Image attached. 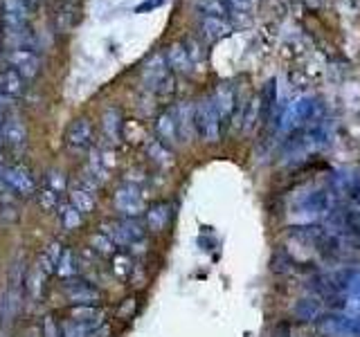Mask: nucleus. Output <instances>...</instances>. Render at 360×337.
I'll list each match as a JSON object with an SVG mask.
<instances>
[{"label":"nucleus","instance_id":"obj_21","mask_svg":"<svg viewBox=\"0 0 360 337\" xmlns=\"http://www.w3.org/2000/svg\"><path fill=\"white\" fill-rule=\"evenodd\" d=\"M101 131H104L108 142H120L122 135V110L115 106H108L101 115Z\"/></svg>","mask_w":360,"mask_h":337},{"label":"nucleus","instance_id":"obj_14","mask_svg":"<svg viewBox=\"0 0 360 337\" xmlns=\"http://www.w3.org/2000/svg\"><path fill=\"white\" fill-rule=\"evenodd\" d=\"M97 183H93L90 178H86L82 185H77L70 191V205L79 211V213H90L97 207Z\"/></svg>","mask_w":360,"mask_h":337},{"label":"nucleus","instance_id":"obj_7","mask_svg":"<svg viewBox=\"0 0 360 337\" xmlns=\"http://www.w3.org/2000/svg\"><path fill=\"white\" fill-rule=\"evenodd\" d=\"M101 232L120 247H131V245H138L140 241H144V227L138 223V218H122V220L104 223Z\"/></svg>","mask_w":360,"mask_h":337},{"label":"nucleus","instance_id":"obj_23","mask_svg":"<svg viewBox=\"0 0 360 337\" xmlns=\"http://www.w3.org/2000/svg\"><path fill=\"white\" fill-rule=\"evenodd\" d=\"M25 93V84H22V79L14 72V70H3L0 72V95H5L9 99H16Z\"/></svg>","mask_w":360,"mask_h":337},{"label":"nucleus","instance_id":"obj_37","mask_svg":"<svg viewBox=\"0 0 360 337\" xmlns=\"http://www.w3.org/2000/svg\"><path fill=\"white\" fill-rule=\"evenodd\" d=\"M41 337H61V326L54 322V317H45Z\"/></svg>","mask_w":360,"mask_h":337},{"label":"nucleus","instance_id":"obj_39","mask_svg":"<svg viewBox=\"0 0 360 337\" xmlns=\"http://www.w3.org/2000/svg\"><path fill=\"white\" fill-rule=\"evenodd\" d=\"M165 3V0H146L144 5L138 7V11H146V9H153V7H160Z\"/></svg>","mask_w":360,"mask_h":337},{"label":"nucleus","instance_id":"obj_17","mask_svg":"<svg viewBox=\"0 0 360 337\" xmlns=\"http://www.w3.org/2000/svg\"><path fill=\"white\" fill-rule=\"evenodd\" d=\"M200 37L205 39V43H217L225 37L232 34V25L225 18H214V16H200L198 22Z\"/></svg>","mask_w":360,"mask_h":337},{"label":"nucleus","instance_id":"obj_40","mask_svg":"<svg viewBox=\"0 0 360 337\" xmlns=\"http://www.w3.org/2000/svg\"><path fill=\"white\" fill-rule=\"evenodd\" d=\"M25 337H41V333H39L37 329H34V331H30V333H27Z\"/></svg>","mask_w":360,"mask_h":337},{"label":"nucleus","instance_id":"obj_41","mask_svg":"<svg viewBox=\"0 0 360 337\" xmlns=\"http://www.w3.org/2000/svg\"><path fill=\"white\" fill-rule=\"evenodd\" d=\"M25 5H37V3H41V0H22Z\"/></svg>","mask_w":360,"mask_h":337},{"label":"nucleus","instance_id":"obj_22","mask_svg":"<svg viewBox=\"0 0 360 337\" xmlns=\"http://www.w3.org/2000/svg\"><path fill=\"white\" fill-rule=\"evenodd\" d=\"M169 220H172V205L169 202H158L149 211H146V225L153 232H162Z\"/></svg>","mask_w":360,"mask_h":337},{"label":"nucleus","instance_id":"obj_31","mask_svg":"<svg viewBox=\"0 0 360 337\" xmlns=\"http://www.w3.org/2000/svg\"><path fill=\"white\" fill-rule=\"evenodd\" d=\"M59 220H61V227L63 230H68V232H72V230H77L79 225L84 223V213H79L70 202L68 205H61L59 207Z\"/></svg>","mask_w":360,"mask_h":337},{"label":"nucleus","instance_id":"obj_15","mask_svg":"<svg viewBox=\"0 0 360 337\" xmlns=\"http://www.w3.org/2000/svg\"><path fill=\"white\" fill-rule=\"evenodd\" d=\"M3 20L7 32L11 29H25L30 20V9L22 0H5L3 3Z\"/></svg>","mask_w":360,"mask_h":337},{"label":"nucleus","instance_id":"obj_28","mask_svg":"<svg viewBox=\"0 0 360 337\" xmlns=\"http://www.w3.org/2000/svg\"><path fill=\"white\" fill-rule=\"evenodd\" d=\"M54 272L59 275L61 279H65V281L77 277L79 267H77V263H75V252H72V250H61V256H59V261H56Z\"/></svg>","mask_w":360,"mask_h":337},{"label":"nucleus","instance_id":"obj_25","mask_svg":"<svg viewBox=\"0 0 360 337\" xmlns=\"http://www.w3.org/2000/svg\"><path fill=\"white\" fill-rule=\"evenodd\" d=\"M70 319L79 322V324H86V326H99L104 322V310L99 306H75L70 312Z\"/></svg>","mask_w":360,"mask_h":337},{"label":"nucleus","instance_id":"obj_35","mask_svg":"<svg viewBox=\"0 0 360 337\" xmlns=\"http://www.w3.org/2000/svg\"><path fill=\"white\" fill-rule=\"evenodd\" d=\"M183 45H185V50H187L189 59H191V63H194V65L205 61V50H202V45L196 39H187Z\"/></svg>","mask_w":360,"mask_h":337},{"label":"nucleus","instance_id":"obj_27","mask_svg":"<svg viewBox=\"0 0 360 337\" xmlns=\"http://www.w3.org/2000/svg\"><path fill=\"white\" fill-rule=\"evenodd\" d=\"M59 256H61V245H50L48 250H45L39 258V263L34 265V270L37 272H41L43 277H48L50 272H54V267H56V261H59Z\"/></svg>","mask_w":360,"mask_h":337},{"label":"nucleus","instance_id":"obj_9","mask_svg":"<svg viewBox=\"0 0 360 337\" xmlns=\"http://www.w3.org/2000/svg\"><path fill=\"white\" fill-rule=\"evenodd\" d=\"M63 292L75 306H99L101 301V290L86 279H68Z\"/></svg>","mask_w":360,"mask_h":337},{"label":"nucleus","instance_id":"obj_30","mask_svg":"<svg viewBox=\"0 0 360 337\" xmlns=\"http://www.w3.org/2000/svg\"><path fill=\"white\" fill-rule=\"evenodd\" d=\"M99 335V326H86L79 322H65L61 326V337H97Z\"/></svg>","mask_w":360,"mask_h":337},{"label":"nucleus","instance_id":"obj_1","mask_svg":"<svg viewBox=\"0 0 360 337\" xmlns=\"http://www.w3.org/2000/svg\"><path fill=\"white\" fill-rule=\"evenodd\" d=\"M331 295L338 297L340 306L329 317V329L335 335L360 337V270H347L331 284Z\"/></svg>","mask_w":360,"mask_h":337},{"label":"nucleus","instance_id":"obj_11","mask_svg":"<svg viewBox=\"0 0 360 337\" xmlns=\"http://www.w3.org/2000/svg\"><path fill=\"white\" fill-rule=\"evenodd\" d=\"M115 207L122 213V218H138L144 211L142 191L138 185H122L115 194Z\"/></svg>","mask_w":360,"mask_h":337},{"label":"nucleus","instance_id":"obj_6","mask_svg":"<svg viewBox=\"0 0 360 337\" xmlns=\"http://www.w3.org/2000/svg\"><path fill=\"white\" fill-rule=\"evenodd\" d=\"M194 126H196V133L205 142H219L221 140L223 121L219 117L217 108H214L212 97L200 99L198 104L194 106Z\"/></svg>","mask_w":360,"mask_h":337},{"label":"nucleus","instance_id":"obj_38","mask_svg":"<svg viewBox=\"0 0 360 337\" xmlns=\"http://www.w3.org/2000/svg\"><path fill=\"white\" fill-rule=\"evenodd\" d=\"M228 5H232L234 9H250L255 5V0H225Z\"/></svg>","mask_w":360,"mask_h":337},{"label":"nucleus","instance_id":"obj_3","mask_svg":"<svg viewBox=\"0 0 360 337\" xmlns=\"http://www.w3.org/2000/svg\"><path fill=\"white\" fill-rule=\"evenodd\" d=\"M331 205H333V196H331L329 189H311V191H307V194L300 196V200L295 202V211L292 213H295V220L307 227V225L326 216Z\"/></svg>","mask_w":360,"mask_h":337},{"label":"nucleus","instance_id":"obj_8","mask_svg":"<svg viewBox=\"0 0 360 337\" xmlns=\"http://www.w3.org/2000/svg\"><path fill=\"white\" fill-rule=\"evenodd\" d=\"M0 178L5 180L9 191H14L16 196H34L37 194V180H34V176L27 166H22V164L5 166L3 171H0Z\"/></svg>","mask_w":360,"mask_h":337},{"label":"nucleus","instance_id":"obj_20","mask_svg":"<svg viewBox=\"0 0 360 337\" xmlns=\"http://www.w3.org/2000/svg\"><path fill=\"white\" fill-rule=\"evenodd\" d=\"M174 117H176V124H178V135L183 142H189L194 138L196 133V126H194V106L189 104V101H183L176 110H174Z\"/></svg>","mask_w":360,"mask_h":337},{"label":"nucleus","instance_id":"obj_24","mask_svg":"<svg viewBox=\"0 0 360 337\" xmlns=\"http://www.w3.org/2000/svg\"><path fill=\"white\" fill-rule=\"evenodd\" d=\"M79 20V5L75 0L70 3H63L59 9H56V29L59 32H70Z\"/></svg>","mask_w":360,"mask_h":337},{"label":"nucleus","instance_id":"obj_34","mask_svg":"<svg viewBox=\"0 0 360 337\" xmlns=\"http://www.w3.org/2000/svg\"><path fill=\"white\" fill-rule=\"evenodd\" d=\"M112 270H115L117 277H129L133 272V265H131V258L127 254H112Z\"/></svg>","mask_w":360,"mask_h":337},{"label":"nucleus","instance_id":"obj_29","mask_svg":"<svg viewBox=\"0 0 360 337\" xmlns=\"http://www.w3.org/2000/svg\"><path fill=\"white\" fill-rule=\"evenodd\" d=\"M196 9L202 16L228 18V3L225 0H196Z\"/></svg>","mask_w":360,"mask_h":337},{"label":"nucleus","instance_id":"obj_5","mask_svg":"<svg viewBox=\"0 0 360 337\" xmlns=\"http://www.w3.org/2000/svg\"><path fill=\"white\" fill-rule=\"evenodd\" d=\"M142 81L144 86L153 90L155 95H172L176 79L174 72L169 70V65L165 61L162 54H151L149 59L142 65Z\"/></svg>","mask_w":360,"mask_h":337},{"label":"nucleus","instance_id":"obj_33","mask_svg":"<svg viewBox=\"0 0 360 337\" xmlns=\"http://www.w3.org/2000/svg\"><path fill=\"white\" fill-rule=\"evenodd\" d=\"M90 247H93V250L101 256H112L117 245L112 243L104 232H97V234H93V239H90Z\"/></svg>","mask_w":360,"mask_h":337},{"label":"nucleus","instance_id":"obj_18","mask_svg":"<svg viewBox=\"0 0 360 337\" xmlns=\"http://www.w3.org/2000/svg\"><path fill=\"white\" fill-rule=\"evenodd\" d=\"M155 135H158V142L165 144L167 149H172V146H176L180 142L174 110H167V112H162V115L155 119Z\"/></svg>","mask_w":360,"mask_h":337},{"label":"nucleus","instance_id":"obj_26","mask_svg":"<svg viewBox=\"0 0 360 337\" xmlns=\"http://www.w3.org/2000/svg\"><path fill=\"white\" fill-rule=\"evenodd\" d=\"M146 155L151 157V162H153L155 166L167 168V166H172V164H174L172 149H167V146H165V144H160L158 140L149 142V146H146Z\"/></svg>","mask_w":360,"mask_h":337},{"label":"nucleus","instance_id":"obj_2","mask_svg":"<svg viewBox=\"0 0 360 337\" xmlns=\"http://www.w3.org/2000/svg\"><path fill=\"white\" fill-rule=\"evenodd\" d=\"M329 128L322 126V124H313V126H304L300 131L292 133V138L286 142L284 157L288 162H297L309 157L313 153H320L326 144H329Z\"/></svg>","mask_w":360,"mask_h":337},{"label":"nucleus","instance_id":"obj_4","mask_svg":"<svg viewBox=\"0 0 360 337\" xmlns=\"http://www.w3.org/2000/svg\"><path fill=\"white\" fill-rule=\"evenodd\" d=\"M315 112H318V101L313 97L292 99L290 104H286V108L281 110L279 121H277V131L279 133H295L307 126L309 121H313Z\"/></svg>","mask_w":360,"mask_h":337},{"label":"nucleus","instance_id":"obj_36","mask_svg":"<svg viewBox=\"0 0 360 337\" xmlns=\"http://www.w3.org/2000/svg\"><path fill=\"white\" fill-rule=\"evenodd\" d=\"M45 185H48L50 189H54V191H59V194H63V191H65V173L50 171L48 178H45Z\"/></svg>","mask_w":360,"mask_h":337},{"label":"nucleus","instance_id":"obj_13","mask_svg":"<svg viewBox=\"0 0 360 337\" xmlns=\"http://www.w3.org/2000/svg\"><path fill=\"white\" fill-rule=\"evenodd\" d=\"M65 144L75 151H84L93 144V121L88 117L75 119L65 131Z\"/></svg>","mask_w":360,"mask_h":337},{"label":"nucleus","instance_id":"obj_19","mask_svg":"<svg viewBox=\"0 0 360 337\" xmlns=\"http://www.w3.org/2000/svg\"><path fill=\"white\" fill-rule=\"evenodd\" d=\"M212 101H214V108H217L221 121H223V124H228L230 117H232V112H234V104H236L234 88H232L230 84H221L217 90H214Z\"/></svg>","mask_w":360,"mask_h":337},{"label":"nucleus","instance_id":"obj_10","mask_svg":"<svg viewBox=\"0 0 360 337\" xmlns=\"http://www.w3.org/2000/svg\"><path fill=\"white\" fill-rule=\"evenodd\" d=\"M7 63L9 70H14L22 81L25 79H34L41 72V59L34 50H9L7 52Z\"/></svg>","mask_w":360,"mask_h":337},{"label":"nucleus","instance_id":"obj_16","mask_svg":"<svg viewBox=\"0 0 360 337\" xmlns=\"http://www.w3.org/2000/svg\"><path fill=\"white\" fill-rule=\"evenodd\" d=\"M162 56L174 74H191V70H194V63H191L183 43H172Z\"/></svg>","mask_w":360,"mask_h":337},{"label":"nucleus","instance_id":"obj_32","mask_svg":"<svg viewBox=\"0 0 360 337\" xmlns=\"http://www.w3.org/2000/svg\"><path fill=\"white\" fill-rule=\"evenodd\" d=\"M37 198H39V205L43 211H56L61 207V194L50 189L48 185H43V189L37 191Z\"/></svg>","mask_w":360,"mask_h":337},{"label":"nucleus","instance_id":"obj_12","mask_svg":"<svg viewBox=\"0 0 360 337\" xmlns=\"http://www.w3.org/2000/svg\"><path fill=\"white\" fill-rule=\"evenodd\" d=\"M0 140L9 151H22L27 144V128L18 117H5L3 128H0Z\"/></svg>","mask_w":360,"mask_h":337}]
</instances>
